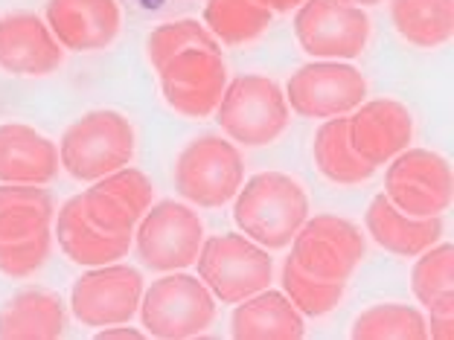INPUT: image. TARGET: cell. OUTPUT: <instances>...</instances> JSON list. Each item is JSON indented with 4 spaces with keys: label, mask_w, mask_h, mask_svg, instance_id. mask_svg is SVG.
<instances>
[{
    "label": "cell",
    "mask_w": 454,
    "mask_h": 340,
    "mask_svg": "<svg viewBox=\"0 0 454 340\" xmlns=\"http://www.w3.org/2000/svg\"><path fill=\"white\" fill-rule=\"evenodd\" d=\"M414 259V297L428 308V314H454V244L440 239Z\"/></svg>",
    "instance_id": "24"
},
{
    "label": "cell",
    "mask_w": 454,
    "mask_h": 340,
    "mask_svg": "<svg viewBox=\"0 0 454 340\" xmlns=\"http://www.w3.org/2000/svg\"><path fill=\"white\" fill-rule=\"evenodd\" d=\"M53 239H59V247L65 251L70 262L97 267L108 262H120L129 253L131 236H117V233H102L85 219L82 212L79 195L65 201L53 215Z\"/></svg>",
    "instance_id": "18"
},
{
    "label": "cell",
    "mask_w": 454,
    "mask_h": 340,
    "mask_svg": "<svg viewBox=\"0 0 454 340\" xmlns=\"http://www.w3.org/2000/svg\"><path fill=\"white\" fill-rule=\"evenodd\" d=\"M175 189L201 210H219L245 183V160L233 140L204 134L181 149L172 169Z\"/></svg>",
    "instance_id": "4"
},
{
    "label": "cell",
    "mask_w": 454,
    "mask_h": 340,
    "mask_svg": "<svg viewBox=\"0 0 454 340\" xmlns=\"http://www.w3.org/2000/svg\"><path fill=\"white\" fill-rule=\"evenodd\" d=\"M301 230L317 233V236H324V239L335 242L358 262L367 256V239H364V233H361V227L353 224L349 219H340V215H315V219L303 221Z\"/></svg>",
    "instance_id": "33"
},
{
    "label": "cell",
    "mask_w": 454,
    "mask_h": 340,
    "mask_svg": "<svg viewBox=\"0 0 454 340\" xmlns=\"http://www.w3.org/2000/svg\"><path fill=\"white\" fill-rule=\"evenodd\" d=\"M50 251H53V227H44L15 242H0V274L12 280H27L44 267Z\"/></svg>",
    "instance_id": "30"
},
{
    "label": "cell",
    "mask_w": 454,
    "mask_h": 340,
    "mask_svg": "<svg viewBox=\"0 0 454 340\" xmlns=\"http://www.w3.org/2000/svg\"><path fill=\"white\" fill-rule=\"evenodd\" d=\"M231 335L236 340H301L306 335V321L283 291L262 288L236 303Z\"/></svg>",
    "instance_id": "19"
},
{
    "label": "cell",
    "mask_w": 454,
    "mask_h": 340,
    "mask_svg": "<svg viewBox=\"0 0 454 340\" xmlns=\"http://www.w3.org/2000/svg\"><path fill=\"white\" fill-rule=\"evenodd\" d=\"M65 47L33 12L0 18V70L9 76H50L61 67Z\"/></svg>",
    "instance_id": "15"
},
{
    "label": "cell",
    "mask_w": 454,
    "mask_h": 340,
    "mask_svg": "<svg viewBox=\"0 0 454 340\" xmlns=\"http://www.w3.org/2000/svg\"><path fill=\"white\" fill-rule=\"evenodd\" d=\"M134 247L143 267L158 274L187 271L195 265L204 242L199 212L178 201H158L134 227Z\"/></svg>",
    "instance_id": "7"
},
{
    "label": "cell",
    "mask_w": 454,
    "mask_h": 340,
    "mask_svg": "<svg viewBox=\"0 0 454 340\" xmlns=\"http://www.w3.org/2000/svg\"><path fill=\"white\" fill-rule=\"evenodd\" d=\"M347 4H353V6H361V9H364V6H379L381 0H347Z\"/></svg>",
    "instance_id": "37"
},
{
    "label": "cell",
    "mask_w": 454,
    "mask_h": 340,
    "mask_svg": "<svg viewBox=\"0 0 454 340\" xmlns=\"http://www.w3.org/2000/svg\"><path fill=\"white\" fill-rule=\"evenodd\" d=\"M99 340H111V337H131V340H140L146 337V332H140V328H131L129 323H117V326H102L97 332Z\"/></svg>",
    "instance_id": "35"
},
{
    "label": "cell",
    "mask_w": 454,
    "mask_h": 340,
    "mask_svg": "<svg viewBox=\"0 0 454 340\" xmlns=\"http://www.w3.org/2000/svg\"><path fill=\"white\" fill-rule=\"evenodd\" d=\"M44 24L70 53H99L117 41L122 12L117 0H47Z\"/></svg>",
    "instance_id": "14"
},
{
    "label": "cell",
    "mask_w": 454,
    "mask_h": 340,
    "mask_svg": "<svg viewBox=\"0 0 454 340\" xmlns=\"http://www.w3.org/2000/svg\"><path fill=\"white\" fill-rule=\"evenodd\" d=\"M356 340H426V317L408 303H376L364 308L353 323Z\"/></svg>",
    "instance_id": "26"
},
{
    "label": "cell",
    "mask_w": 454,
    "mask_h": 340,
    "mask_svg": "<svg viewBox=\"0 0 454 340\" xmlns=\"http://www.w3.org/2000/svg\"><path fill=\"white\" fill-rule=\"evenodd\" d=\"M288 111L306 120H333L353 113L367 99V79L349 61H309L286 81Z\"/></svg>",
    "instance_id": "9"
},
{
    "label": "cell",
    "mask_w": 454,
    "mask_h": 340,
    "mask_svg": "<svg viewBox=\"0 0 454 340\" xmlns=\"http://www.w3.org/2000/svg\"><path fill=\"white\" fill-rule=\"evenodd\" d=\"M56 204L44 187L4 183L0 187V242H15L53 227Z\"/></svg>",
    "instance_id": "23"
},
{
    "label": "cell",
    "mask_w": 454,
    "mask_h": 340,
    "mask_svg": "<svg viewBox=\"0 0 454 340\" xmlns=\"http://www.w3.org/2000/svg\"><path fill=\"white\" fill-rule=\"evenodd\" d=\"M349 146L370 166H385L414 140V117L396 99H370L347 113Z\"/></svg>",
    "instance_id": "13"
},
{
    "label": "cell",
    "mask_w": 454,
    "mask_h": 340,
    "mask_svg": "<svg viewBox=\"0 0 454 340\" xmlns=\"http://www.w3.org/2000/svg\"><path fill=\"white\" fill-rule=\"evenodd\" d=\"M294 38L312 58L353 61L370 41V18L347 0H303L294 15Z\"/></svg>",
    "instance_id": "10"
},
{
    "label": "cell",
    "mask_w": 454,
    "mask_h": 340,
    "mask_svg": "<svg viewBox=\"0 0 454 340\" xmlns=\"http://www.w3.org/2000/svg\"><path fill=\"white\" fill-rule=\"evenodd\" d=\"M390 20L411 47L437 50L454 35V0H390Z\"/></svg>",
    "instance_id": "21"
},
{
    "label": "cell",
    "mask_w": 454,
    "mask_h": 340,
    "mask_svg": "<svg viewBox=\"0 0 454 340\" xmlns=\"http://www.w3.org/2000/svg\"><path fill=\"white\" fill-rule=\"evenodd\" d=\"M143 274L137 267L108 262L90 267L70 288V312L88 328L131 323L143 297Z\"/></svg>",
    "instance_id": "12"
},
{
    "label": "cell",
    "mask_w": 454,
    "mask_h": 340,
    "mask_svg": "<svg viewBox=\"0 0 454 340\" xmlns=\"http://www.w3.org/2000/svg\"><path fill=\"white\" fill-rule=\"evenodd\" d=\"M364 227L381 251L402 256V259H414L422 251L442 239V215L434 219H414V215L399 212L394 204L387 201L385 192H379L373 201L367 204Z\"/></svg>",
    "instance_id": "17"
},
{
    "label": "cell",
    "mask_w": 454,
    "mask_h": 340,
    "mask_svg": "<svg viewBox=\"0 0 454 340\" xmlns=\"http://www.w3.org/2000/svg\"><path fill=\"white\" fill-rule=\"evenodd\" d=\"M137 149L134 126L120 111L99 108L70 122L59 140V163L74 181L97 183L106 174L129 166Z\"/></svg>",
    "instance_id": "2"
},
{
    "label": "cell",
    "mask_w": 454,
    "mask_h": 340,
    "mask_svg": "<svg viewBox=\"0 0 454 340\" xmlns=\"http://www.w3.org/2000/svg\"><path fill=\"white\" fill-rule=\"evenodd\" d=\"M312 154H315L317 172H321L326 181L338 183V187H358V183H364L376 174V166L361 160L353 151V146H349L347 117L324 120V126L315 134Z\"/></svg>",
    "instance_id": "22"
},
{
    "label": "cell",
    "mask_w": 454,
    "mask_h": 340,
    "mask_svg": "<svg viewBox=\"0 0 454 340\" xmlns=\"http://www.w3.org/2000/svg\"><path fill=\"white\" fill-rule=\"evenodd\" d=\"M160 94L167 105L187 120H207L215 113L227 88V61L222 50L190 47L158 67Z\"/></svg>",
    "instance_id": "11"
},
{
    "label": "cell",
    "mask_w": 454,
    "mask_h": 340,
    "mask_svg": "<svg viewBox=\"0 0 454 340\" xmlns=\"http://www.w3.org/2000/svg\"><path fill=\"white\" fill-rule=\"evenodd\" d=\"M309 219V195L286 172H260L247 178L233 198V221L265 251H283Z\"/></svg>",
    "instance_id": "1"
},
{
    "label": "cell",
    "mask_w": 454,
    "mask_h": 340,
    "mask_svg": "<svg viewBox=\"0 0 454 340\" xmlns=\"http://www.w3.org/2000/svg\"><path fill=\"white\" fill-rule=\"evenodd\" d=\"M199 280L210 288L215 303L236 305L271 285L274 259L271 251L247 239L245 233H222L201 242Z\"/></svg>",
    "instance_id": "6"
},
{
    "label": "cell",
    "mask_w": 454,
    "mask_h": 340,
    "mask_svg": "<svg viewBox=\"0 0 454 340\" xmlns=\"http://www.w3.org/2000/svg\"><path fill=\"white\" fill-rule=\"evenodd\" d=\"M292 111L283 88L274 79L260 73H245L227 81L219 108H215V122L231 137L236 146L260 149L268 143L280 140L288 128Z\"/></svg>",
    "instance_id": "3"
},
{
    "label": "cell",
    "mask_w": 454,
    "mask_h": 340,
    "mask_svg": "<svg viewBox=\"0 0 454 340\" xmlns=\"http://www.w3.org/2000/svg\"><path fill=\"white\" fill-rule=\"evenodd\" d=\"M190 47H204V50H222L219 41L210 35V29L195 18H181L160 24L158 29H152L146 38V56L152 61V67L158 70L163 61H169L175 53Z\"/></svg>",
    "instance_id": "29"
},
{
    "label": "cell",
    "mask_w": 454,
    "mask_h": 340,
    "mask_svg": "<svg viewBox=\"0 0 454 340\" xmlns=\"http://www.w3.org/2000/svg\"><path fill=\"white\" fill-rule=\"evenodd\" d=\"M297 267L303 274L315 276V280H324V282H344L353 276V271L358 267V259H353L344 247H338L335 242L324 239L317 233H306V230H297L294 239H292V253H288Z\"/></svg>",
    "instance_id": "27"
},
{
    "label": "cell",
    "mask_w": 454,
    "mask_h": 340,
    "mask_svg": "<svg viewBox=\"0 0 454 340\" xmlns=\"http://www.w3.org/2000/svg\"><path fill=\"white\" fill-rule=\"evenodd\" d=\"M260 6H265L268 12H274V15H283V12H292V9H297L303 4V0H256Z\"/></svg>",
    "instance_id": "36"
},
{
    "label": "cell",
    "mask_w": 454,
    "mask_h": 340,
    "mask_svg": "<svg viewBox=\"0 0 454 340\" xmlns=\"http://www.w3.org/2000/svg\"><path fill=\"white\" fill-rule=\"evenodd\" d=\"M385 195L399 212L414 219H434L451 207V163L440 151L405 149L385 169Z\"/></svg>",
    "instance_id": "8"
},
{
    "label": "cell",
    "mask_w": 454,
    "mask_h": 340,
    "mask_svg": "<svg viewBox=\"0 0 454 340\" xmlns=\"http://www.w3.org/2000/svg\"><path fill=\"white\" fill-rule=\"evenodd\" d=\"M79 201H82V212H85V219L102 233L131 236L134 227H137V221H140L137 212H131L120 198L102 192L99 187L85 189L79 195Z\"/></svg>",
    "instance_id": "31"
},
{
    "label": "cell",
    "mask_w": 454,
    "mask_h": 340,
    "mask_svg": "<svg viewBox=\"0 0 454 340\" xmlns=\"http://www.w3.org/2000/svg\"><path fill=\"white\" fill-rule=\"evenodd\" d=\"M137 314L152 337L190 340L213 326L215 297L199 276L169 271L149 288H143Z\"/></svg>",
    "instance_id": "5"
},
{
    "label": "cell",
    "mask_w": 454,
    "mask_h": 340,
    "mask_svg": "<svg viewBox=\"0 0 454 340\" xmlns=\"http://www.w3.org/2000/svg\"><path fill=\"white\" fill-rule=\"evenodd\" d=\"M274 12H268L256 0H207L201 24L224 47H242L256 41L271 27Z\"/></svg>",
    "instance_id": "25"
},
{
    "label": "cell",
    "mask_w": 454,
    "mask_h": 340,
    "mask_svg": "<svg viewBox=\"0 0 454 340\" xmlns=\"http://www.w3.org/2000/svg\"><path fill=\"white\" fill-rule=\"evenodd\" d=\"M67 308L53 291L27 288L0 308V340H56L65 335Z\"/></svg>",
    "instance_id": "20"
},
{
    "label": "cell",
    "mask_w": 454,
    "mask_h": 340,
    "mask_svg": "<svg viewBox=\"0 0 454 340\" xmlns=\"http://www.w3.org/2000/svg\"><path fill=\"white\" fill-rule=\"evenodd\" d=\"M94 187H99L102 192L114 195V198H120L131 212H137L140 219H143V212H146L152 207V201H154V187H152L149 174L140 172V169H134L131 163H129V166L117 169V172L106 174V178H99Z\"/></svg>",
    "instance_id": "32"
},
{
    "label": "cell",
    "mask_w": 454,
    "mask_h": 340,
    "mask_svg": "<svg viewBox=\"0 0 454 340\" xmlns=\"http://www.w3.org/2000/svg\"><path fill=\"white\" fill-rule=\"evenodd\" d=\"M59 146L24 122L0 126V183L47 187L59 174Z\"/></svg>",
    "instance_id": "16"
},
{
    "label": "cell",
    "mask_w": 454,
    "mask_h": 340,
    "mask_svg": "<svg viewBox=\"0 0 454 340\" xmlns=\"http://www.w3.org/2000/svg\"><path fill=\"white\" fill-rule=\"evenodd\" d=\"M280 282H283V294L303 317H324L329 312H335L338 303L344 300V282L315 280V276L303 274L288 256L283 262Z\"/></svg>",
    "instance_id": "28"
},
{
    "label": "cell",
    "mask_w": 454,
    "mask_h": 340,
    "mask_svg": "<svg viewBox=\"0 0 454 340\" xmlns=\"http://www.w3.org/2000/svg\"><path fill=\"white\" fill-rule=\"evenodd\" d=\"M428 337L434 340H451L454 337V314H431L426 321Z\"/></svg>",
    "instance_id": "34"
}]
</instances>
